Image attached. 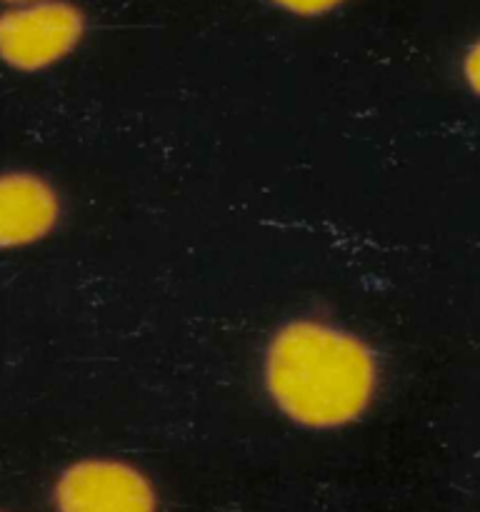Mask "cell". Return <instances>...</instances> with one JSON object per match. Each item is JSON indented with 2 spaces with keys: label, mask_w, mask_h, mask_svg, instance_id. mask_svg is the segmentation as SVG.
Masks as SVG:
<instances>
[{
  "label": "cell",
  "mask_w": 480,
  "mask_h": 512,
  "mask_svg": "<svg viewBox=\"0 0 480 512\" xmlns=\"http://www.w3.org/2000/svg\"><path fill=\"white\" fill-rule=\"evenodd\" d=\"M260 383L280 418L310 433L360 423L383 388V365L368 338L333 320H283L260 355Z\"/></svg>",
  "instance_id": "cell-1"
},
{
  "label": "cell",
  "mask_w": 480,
  "mask_h": 512,
  "mask_svg": "<svg viewBox=\"0 0 480 512\" xmlns=\"http://www.w3.org/2000/svg\"><path fill=\"white\" fill-rule=\"evenodd\" d=\"M5 5H25V3H38V0H0Z\"/></svg>",
  "instance_id": "cell-7"
},
{
  "label": "cell",
  "mask_w": 480,
  "mask_h": 512,
  "mask_svg": "<svg viewBox=\"0 0 480 512\" xmlns=\"http://www.w3.org/2000/svg\"><path fill=\"white\" fill-rule=\"evenodd\" d=\"M0 512H5V510H0Z\"/></svg>",
  "instance_id": "cell-8"
},
{
  "label": "cell",
  "mask_w": 480,
  "mask_h": 512,
  "mask_svg": "<svg viewBox=\"0 0 480 512\" xmlns=\"http://www.w3.org/2000/svg\"><path fill=\"white\" fill-rule=\"evenodd\" d=\"M460 83L465 85L475 100H480V35H475L468 45H465L463 55L458 63Z\"/></svg>",
  "instance_id": "cell-5"
},
{
  "label": "cell",
  "mask_w": 480,
  "mask_h": 512,
  "mask_svg": "<svg viewBox=\"0 0 480 512\" xmlns=\"http://www.w3.org/2000/svg\"><path fill=\"white\" fill-rule=\"evenodd\" d=\"M88 18L68 0L10 5L0 13V63L18 73H43L80 48Z\"/></svg>",
  "instance_id": "cell-3"
},
{
  "label": "cell",
  "mask_w": 480,
  "mask_h": 512,
  "mask_svg": "<svg viewBox=\"0 0 480 512\" xmlns=\"http://www.w3.org/2000/svg\"><path fill=\"white\" fill-rule=\"evenodd\" d=\"M53 512H163L153 475L115 455H85L65 465L50 488Z\"/></svg>",
  "instance_id": "cell-2"
},
{
  "label": "cell",
  "mask_w": 480,
  "mask_h": 512,
  "mask_svg": "<svg viewBox=\"0 0 480 512\" xmlns=\"http://www.w3.org/2000/svg\"><path fill=\"white\" fill-rule=\"evenodd\" d=\"M268 3L295 18H323L338 10L345 0H268Z\"/></svg>",
  "instance_id": "cell-6"
},
{
  "label": "cell",
  "mask_w": 480,
  "mask_h": 512,
  "mask_svg": "<svg viewBox=\"0 0 480 512\" xmlns=\"http://www.w3.org/2000/svg\"><path fill=\"white\" fill-rule=\"evenodd\" d=\"M60 220L63 198L45 175L33 170L0 173V250L43 243Z\"/></svg>",
  "instance_id": "cell-4"
}]
</instances>
